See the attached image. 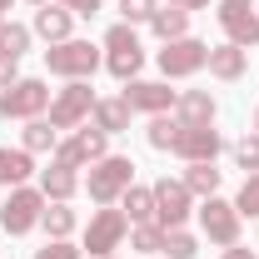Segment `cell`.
I'll use <instances>...</instances> for the list:
<instances>
[{
	"label": "cell",
	"instance_id": "cell-20",
	"mask_svg": "<svg viewBox=\"0 0 259 259\" xmlns=\"http://www.w3.org/2000/svg\"><path fill=\"white\" fill-rule=\"evenodd\" d=\"M30 175H35V155H30V150H10V145H0V185H5V190L25 185Z\"/></svg>",
	"mask_w": 259,
	"mask_h": 259
},
{
	"label": "cell",
	"instance_id": "cell-3",
	"mask_svg": "<svg viewBox=\"0 0 259 259\" xmlns=\"http://www.w3.org/2000/svg\"><path fill=\"white\" fill-rule=\"evenodd\" d=\"M140 65H145V45H140L135 25H125V20L110 25V30H105V70H110L115 80H135Z\"/></svg>",
	"mask_w": 259,
	"mask_h": 259
},
{
	"label": "cell",
	"instance_id": "cell-5",
	"mask_svg": "<svg viewBox=\"0 0 259 259\" xmlns=\"http://www.w3.org/2000/svg\"><path fill=\"white\" fill-rule=\"evenodd\" d=\"M50 85L45 80H35V75H20L10 90H0V115L5 120H40L45 110H50Z\"/></svg>",
	"mask_w": 259,
	"mask_h": 259
},
{
	"label": "cell",
	"instance_id": "cell-13",
	"mask_svg": "<svg viewBox=\"0 0 259 259\" xmlns=\"http://www.w3.org/2000/svg\"><path fill=\"white\" fill-rule=\"evenodd\" d=\"M225 150V135L214 125H180L175 135V145H169V155H180L185 164H199V160H214Z\"/></svg>",
	"mask_w": 259,
	"mask_h": 259
},
{
	"label": "cell",
	"instance_id": "cell-38",
	"mask_svg": "<svg viewBox=\"0 0 259 259\" xmlns=\"http://www.w3.org/2000/svg\"><path fill=\"white\" fill-rule=\"evenodd\" d=\"M220 5H254V0H220Z\"/></svg>",
	"mask_w": 259,
	"mask_h": 259
},
{
	"label": "cell",
	"instance_id": "cell-2",
	"mask_svg": "<svg viewBox=\"0 0 259 259\" xmlns=\"http://www.w3.org/2000/svg\"><path fill=\"white\" fill-rule=\"evenodd\" d=\"M130 185H135V160H130V155H105V160H95L90 175H85V190H90L95 204H115Z\"/></svg>",
	"mask_w": 259,
	"mask_h": 259
},
{
	"label": "cell",
	"instance_id": "cell-9",
	"mask_svg": "<svg viewBox=\"0 0 259 259\" xmlns=\"http://www.w3.org/2000/svg\"><path fill=\"white\" fill-rule=\"evenodd\" d=\"M164 80H185V75H199L204 65H209V45L204 40H194V35H180V40H169L160 55H155Z\"/></svg>",
	"mask_w": 259,
	"mask_h": 259
},
{
	"label": "cell",
	"instance_id": "cell-18",
	"mask_svg": "<svg viewBox=\"0 0 259 259\" xmlns=\"http://www.w3.org/2000/svg\"><path fill=\"white\" fill-rule=\"evenodd\" d=\"M214 80H225V85H234L244 70H249V50H239V45H209V65H204Z\"/></svg>",
	"mask_w": 259,
	"mask_h": 259
},
{
	"label": "cell",
	"instance_id": "cell-16",
	"mask_svg": "<svg viewBox=\"0 0 259 259\" xmlns=\"http://www.w3.org/2000/svg\"><path fill=\"white\" fill-rule=\"evenodd\" d=\"M45 45H60V40H70V30H75V15L65 10V5H55V0H45L40 10H35V25H30Z\"/></svg>",
	"mask_w": 259,
	"mask_h": 259
},
{
	"label": "cell",
	"instance_id": "cell-41",
	"mask_svg": "<svg viewBox=\"0 0 259 259\" xmlns=\"http://www.w3.org/2000/svg\"><path fill=\"white\" fill-rule=\"evenodd\" d=\"M30 5H35V10H40V5H45V0H30Z\"/></svg>",
	"mask_w": 259,
	"mask_h": 259
},
{
	"label": "cell",
	"instance_id": "cell-26",
	"mask_svg": "<svg viewBox=\"0 0 259 259\" xmlns=\"http://www.w3.org/2000/svg\"><path fill=\"white\" fill-rule=\"evenodd\" d=\"M30 40H35L30 25H20V20H0V50H5V55L20 60V55L30 50Z\"/></svg>",
	"mask_w": 259,
	"mask_h": 259
},
{
	"label": "cell",
	"instance_id": "cell-34",
	"mask_svg": "<svg viewBox=\"0 0 259 259\" xmlns=\"http://www.w3.org/2000/svg\"><path fill=\"white\" fill-rule=\"evenodd\" d=\"M15 80H20V60H15V55H5V50H0V90H10V85H15Z\"/></svg>",
	"mask_w": 259,
	"mask_h": 259
},
{
	"label": "cell",
	"instance_id": "cell-29",
	"mask_svg": "<svg viewBox=\"0 0 259 259\" xmlns=\"http://www.w3.org/2000/svg\"><path fill=\"white\" fill-rule=\"evenodd\" d=\"M164 254L169 259H194L199 254V239H194L190 229H164Z\"/></svg>",
	"mask_w": 259,
	"mask_h": 259
},
{
	"label": "cell",
	"instance_id": "cell-28",
	"mask_svg": "<svg viewBox=\"0 0 259 259\" xmlns=\"http://www.w3.org/2000/svg\"><path fill=\"white\" fill-rule=\"evenodd\" d=\"M175 135H180V120H175V115H150V130H145L150 150H169Z\"/></svg>",
	"mask_w": 259,
	"mask_h": 259
},
{
	"label": "cell",
	"instance_id": "cell-4",
	"mask_svg": "<svg viewBox=\"0 0 259 259\" xmlns=\"http://www.w3.org/2000/svg\"><path fill=\"white\" fill-rule=\"evenodd\" d=\"M125 234H130L125 209L100 204L95 214H90V225H85V244H80V249H90V259H110L120 244H125Z\"/></svg>",
	"mask_w": 259,
	"mask_h": 259
},
{
	"label": "cell",
	"instance_id": "cell-30",
	"mask_svg": "<svg viewBox=\"0 0 259 259\" xmlns=\"http://www.w3.org/2000/svg\"><path fill=\"white\" fill-rule=\"evenodd\" d=\"M229 155H234V164H239L244 175H259V135L234 140V145H229Z\"/></svg>",
	"mask_w": 259,
	"mask_h": 259
},
{
	"label": "cell",
	"instance_id": "cell-24",
	"mask_svg": "<svg viewBox=\"0 0 259 259\" xmlns=\"http://www.w3.org/2000/svg\"><path fill=\"white\" fill-rule=\"evenodd\" d=\"M55 145H60V130L50 125L45 115H40V120H25V130H20V150L45 155V150H55Z\"/></svg>",
	"mask_w": 259,
	"mask_h": 259
},
{
	"label": "cell",
	"instance_id": "cell-33",
	"mask_svg": "<svg viewBox=\"0 0 259 259\" xmlns=\"http://www.w3.org/2000/svg\"><path fill=\"white\" fill-rule=\"evenodd\" d=\"M85 249H75L70 239H45V249H35V259H80Z\"/></svg>",
	"mask_w": 259,
	"mask_h": 259
},
{
	"label": "cell",
	"instance_id": "cell-36",
	"mask_svg": "<svg viewBox=\"0 0 259 259\" xmlns=\"http://www.w3.org/2000/svg\"><path fill=\"white\" fill-rule=\"evenodd\" d=\"M220 259H259V254H249L244 244H229V249H225V254H220Z\"/></svg>",
	"mask_w": 259,
	"mask_h": 259
},
{
	"label": "cell",
	"instance_id": "cell-19",
	"mask_svg": "<svg viewBox=\"0 0 259 259\" xmlns=\"http://www.w3.org/2000/svg\"><path fill=\"white\" fill-rule=\"evenodd\" d=\"M130 110L120 95H110V100H95V110H90V125L95 130H105V135H120V130H130Z\"/></svg>",
	"mask_w": 259,
	"mask_h": 259
},
{
	"label": "cell",
	"instance_id": "cell-42",
	"mask_svg": "<svg viewBox=\"0 0 259 259\" xmlns=\"http://www.w3.org/2000/svg\"><path fill=\"white\" fill-rule=\"evenodd\" d=\"M0 20H5V10H0Z\"/></svg>",
	"mask_w": 259,
	"mask_h": 259
},
{
	"label": "cell",
	"instance_id": "cell-7",
	"mask_svg": "<svg viewBox=\"0 0 259 259\" xmlns=\"http://www.w3.org/2000/svg\"><path fill=\"white\" fill-rule=\"evenodd\" d=\"M40 214H45L40 185H15V190L5 194V204H0V229L5 234H30L40 225Z\"/></svg>",
	"mask_w": 259,
	"mask_h": 259
},
{
	"label": "cell",
	"instance_id": "cell-1",
	"mask_svg": "<svg viewBox=\"0 0 259 259\" xmlns=\"http://www.w3.org/2000/svg\"><path fill=\"white\" fill-rule=\"evenodd\" d=\"M100 65H105V55H100L90 40H75V35L45 50V70L60 75V80H90Z\"/></svg>",
	"mask_w": 259,
	"mask_h": 259
},
{
	"label": "cell",
	"instance_id": "cell-12",
	"mask_svg": "<svg viewBox=\"0 0 259 259\" xmlns=\"http://www.w3.org/2000/svg\"><path fill=\"white\" fill-rule=\"evenodd\" d=\"M120 100H125L135 115H169L175 110V100H180V90H169V80H125V90H120Z\"/></svg>",
	"mask_w": 259,
	"mask_h": 259
},
{
	"label": "cell",
	"instance_id": "cell-8",
	"mask_svg": "<svg viewBox=\"0 0 259 259\" xmlns=\"http://www.w3.org/2000/svg\"><path fill=\"white\" fill-rule=\"evenodd\" d=\"M155 225L160 229H185V220L194 214V194L185 180H169V175H160L155 185Z\"/></svg>",
	"mask_w": 259,
	"mask_h": 259
},
{
	"label": "cell",
	"instance_id": "cell-14",
	"mask_svg": "<svg viewBox=\"0 0 259 259\" xmlns=\"http://www.w3.org/2000/svg\"><path fill=\"white\" fill-rule=\"evenodd\" d=\"M214 20H220L229 45H239V50H254L259 45V10L254 5H220Z\"/></svg>",
	"mask_w": 259,
	"mask_h": 259
},
{
	"label": "cell",
	"instance_id": "cell-43",
	"mask_svg": "<svg viewBox=\"0 0 259 259\" xmlns=\"http://www.w3.org/2000/svg\"><path fill=\"white\" fill-rule=\"evenodd\" d=\"M110 259H115V254H110Z\"/></svg>",
	"mask_w": 259,
	"mask_h": 259
},
{
	"label": "cell",
	"instance_id": "cell-21",
	"mask_svg": "<svg viewBox=\"0 0 259 259\" xmlns=\"http://www.w3.org/2000/svg\"><path fill=\"white\" fill-rule=\"evenodd\" d=\"M150 30H155V40H160V45L180 40V35H190V10L164 5V10H155V15H150Z\"/></svg>",
	"mask_w": 259,
	"mask_h": 259
},
{
	"label": "cell",
	"instance_id": "cell-15",
	"mask_svg": "<svg viewBox=\"0 0 259 259\" xmlns=\"http://www.w3.org/2000/svg\"><path fill=\"white\" fill-rule=\"evenodd\" d=\"M80 185H85L80 169L65 164V160H50V169H40V194H45V199H65V204H70V199L80 194Z\"/></svg>",
	"mask_w": 259,
	"mask_h": 259
},
{
	"label": "cell",
	"instance_id": "cell-35",
	"mask_svg": "<svg viewBox=\"0 0 259 259\" xmlns=\"http://www.w3.org/2000/svg\"><path fill=\"white\" fill-rule=\"evenodd\" d=\"M55 5H65L70 15H100V5H105V0H55Z\"/></svg>",
	"mask_w": 259,
	"mask_h": 259
},
{
	"label": "cell",
	"instance_id": "cell-31",
	"mask_svg": "<svg viewBox=\"0 0 259 259\" xmlns=\"http://www.w3.org/2000/svg\"><path fill=\"white\" fill-rule=\"evenodd\" d=\"M234 209H239V220H259V175H244V185L234 194Z\"/></svg>",
	"mask_w": 259,
	"mask_h": 259
},
{
	"label": "cell",
	"instance_id": "cell-32",
	"mask_svg": "<svg viewBox=\"0 0 259 259\" xmlns=\"http://www.w3.org/2000/svg\"><path fill=\"white\" fill-rule=\"evenodd\" d=\"M155 10H160V0H120V20L125 25H150Z\"/></svg>",
	"mask_w": 259,
	"mask_h": 259
},
{
	"label": "cell",
	"instance_id": "cell-25",
	"mask_svg": "<svg viewBox=\"0 0 259 259\" xmlns=\"http://www.w3.org/2000/svg\"><path fill=\"white\" fill-rule=\"evenodd\" d=\"M185 185H190L194 199H209V194L220 190V169H214V160H199V164H185V175H180Z\"/></svg>",
	"mask_w": 259,
	"mask_h": 259
},
{
	"label": "cell",
	"instance_id": "cell-11",
	"mask_svg": "<svg viewBox=\"0 0 259 259\" xmlns=\"http://www.w3.org/2000/svg\"><path fill=\"white\" fill-rule=\"evenodd\" d=\"M105 155H110V135H105V130H95V125L70 130L60 145H55V160L75 164V169H90V164H95V160H105Z\"/></svg>",
	"mask_w": 259,
	"mask_h": 259
},
{
	"label": "cell",
	"instance_id": "cell-22",
	"mask_svg": "<svg viewBox=\"0 0 259 259\" xmlns=\"http://www.w3.org/2000/svg\"><path fill=\"white\" fill-rule=\"evenodd\" d=\"M75 225H80V214L65 204V199H45V214H40V229L50 234V239H70L75 234Z\"/></svg>",
	"mask_w": 259,
	"mask_h": 259
},
{
	"label": "cell",
	"instance_id": "cell-6",
	"mask_svg": "<svg viewBox=\"0 0 259 259\" xmlns=\"http://www.w3.org/2000/svg\"><path fill=\"white\" fill-rule=\"evenodd\" d=\"M90 110H95L90 80H65V90H55L50 110H45V120H50L55 130H80L85 120H90Z\"/></svg>",
	"mask_w": 259,
	"mask_h": 259
},
{
	"label": "cell",
	"instance_id": "cell-17",
	"mask_svg": "<svg viewBox=\"0 0 259 259\" xmlns=\"http://www.w3.org/2000/svg\"><path fill=\"white\" fill-rule=\"evenodd\" d=\"M214 115H220V105H214L209 90H180V100H175L180 125H214Z\"/></svg>",
	"mask_w": 259,
	"mask_h": 259
},
{
	"label": "cell",
	"instance_id": "cell-10",
	"mask_svg": "<svg viewBox=\"0 0 259 259\" xmlns=\"http://www.w3.org/2000/svg\"><path fill=\"white\" fill-rule=\"evenodd\" d=\"M194 214H199V229H204V239H214L220 249L239 244V209H234L229 199L209 194V199H199V204H194Z\"/></svg>",
	"mask_w": 259,
	"mask_h": 259
},
{
	"label": "cell",
	"instance_id": "cell-39",
	"mask_svg": "<svg viewBox=\"0 0 259 259\" xmlns=\"http://www.w3.org/2000/svg\"><path fill=\"white\" fill-rule=\"evenodd\" d=\"M254 135H259V110H254Z\"/></svg>",
	"mask_w": 259,
	"mask_h": 259
},
{
	"label": "cell",
	"instance_id": "cell-37",
	"mask_svg": "<svg viewBox=\"0 0 259 259\" xmlns=\"http://www.w3.org/2000/svg\"><path fill=\"white\" fill-rule=\"evenodd\" d=\"M169 5H180V10H204L209 0H169Z\"/></svg>",
	"mask_w": 259,
	"mask_h": 259
},
{
	"label": "cell",
	"instance_id": "cell-27",
	"mask_svg": "<svg viewBox=\"0 0 259 259\" xmlns=\"http://www.w3.org/2000/svg\"><path fill=\"white\" fill-rule=\"evenodd\" d=\"M130 249L135 254H164V229L150 220V225H130Z\"/></svg>",
	"mask_w": 259,
	"mask_h": 259
},
{
	"label": "cell",
	"instance_id": "cell-23",
	"mask_svg": "<svg viewBox=\"0 0 259 259\" xmlns=\"http://www.w3.org/2000/svg\"><path fill=\"white\" fill-rule=\"evenodd\" d=\"M120 204H125L130 225H150V220H155V190H150V185H130V190L120 194Z\"/></svg>",
	"mask_w": 259,
	"mask_h": 259
},
{
	"label": "cell",
	"instance_id": "cell-40",
	"mask_svg": "<svg viewBox=\"0 0 259 259\" xmlns=\"http://www.w3.org/2000/svg\"><path fill=\"white\" fill-rule=\"evenodd\" d=\"M0 10H10V0H0Z\"/></svg>",
	"mask_w": 259,
	"mask_h": 259
}]
</instances>
